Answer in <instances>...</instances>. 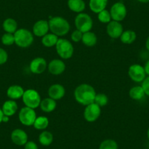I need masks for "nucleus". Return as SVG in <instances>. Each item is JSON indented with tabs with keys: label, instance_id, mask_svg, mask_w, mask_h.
<instances>
[{
	"label": "nucleus",
	"instance_id": "nucleus-8",
	"mask_svg": "<svg viewBox=\"0 0 149 149\" xmlns=\"http://www.w3.org/2000/svg\"><path fill=\"white\" fill-rule=\"evenodd\" d=\"M128 74L130 79L136 83H142L147 75L144 67L137 64L130 66L128 70Z\"/></svg>",
	"mask_w": 149,
	"mask_h": 149
},
{
	"label": "nucleus",
	"instance_id": "nucleus-25",
	"mask_svg": "<svg viewBox=\"0 0 149 149\" xmlns=\"http://www.w3.org/2000/svg\"><path fill=\"white\" fill-rule=\"evenodd\" d=\"M2 26H3V29L7 33L14 34L18 30V24L13 18H9L5 19L2 24Z\"/></svg>",
	"mask_w": 149,
	"mask_h": 149
},
{
	"label": "nucleus",
	"instance_id": "nucleus-17",
	"mask_svg": "<svg viewBox=\"0 0 149 149\" xmlns=\"http://www.w3.org/2000/svg\"><path fill=\"white\" fill-rule=\"evenodd\" d=\"M2 110L5 116H12L18 110V104L15 100H10L5 102L2 105Z\"/></svg>",
	"mask_w": 149,
	"mask_h": 149
},
{
	"label": "nucleus",
	"instance_id": "nucleus-27",
	"mask_svg": "<svg viewBox=\"0 0 149 149\" xmlns=\"http://www.w3.org/2000/svg\"><path fill=\"white\" fill-rule=\"evenodd\" d=\"M54 140V136L51 132L43 130L39 135V142L42 146H49Z\"/></svg>",
	"mask_w": 149,
	"mask_h": 149
},
{
	"label": "nucleus",
	"instance_id": "nucleus-15",
	"mask_svg": "<svg viewBox=\"0 0 149 149\" xmlns=\"http://www.w3.org/2000/svg\"><path fill=\"white\" fill-rule=\"evenodd\" d=\"M65 88L62 85L58 84H53L49 87L48 91V96L50 98L54 100H59L62 99L65 95Z\"/></svg>",
	"mask_w": 149,
	"mask_h": 149
},
{
	"label": "nucleus",
	"instance_id": "nucleus-7",
	"mask_svg": "<svg viewBox=\"0 0 149 149\" xmlns=\"http://www.w3.org/2000/svg\"><path fill=\"white\" fill-rule=\"evenodd\" d=\"M19 121L24 126H33L36 118L37 114L34 109L28 107H24L21 109L18 114Z\"/></svg>",
	"mask_w": 149,
	"mask_h": 149
},
{
	"label": "nucleus",
	"instance_id": "nucleus-38",
	"mask_svg": "<svg viewBox=\"0 0 149 149\" xmlns=\"http://www.w3.org/2000/svg\"><path fill=\"white\" fill-rule=\"evenodd\" d=\"M9 118H10L9 116H7L4 115L3 118H2V122H5V123L8 122V121H9Z\"/></svg>",
	"mask_w": 149,
	"mask_h": 149
},
{
	"label": "nucleus",
	"instance_id": "nucleus-35",
	"mask_svg": "<svg viewBox=\"0 0 149 149\" xmlns=\"http://www.w3.org/2000/svg\"><path fill=\"white\" fill-rule=\"evenodd\" d=\"M141 86L143 87L146 95L148 96L149 97V76L146 77V78H145L144 81L142 82Z\"/></svg>",
	"mask_w": 149,
	"mask_h": 149
},
{
	"label": "nucleus",
	"instance_id": "nucleus-34",
	"mask_svg": "<svg viewBox=\"0 0 149 149\" xmlns=\"http://www.w3.org/2000/svg\"><path fill=\"white\" fill-rule=\"evenodd\" d=\"M8 59V54L3 48H0V65L5 64Z\"/></svg>",
	"mask_w": 149,
	"mask_h": 149
},
{
	"label": "nucleus",
	"instance_id": "nucleus-5",
	"mask_svg": "<svg viewBox=\"0 0 149 149\" xmlns=\"http://www.w3.org/2000/svg\"><path fill=\"white\" fill-rule=\"evenodd\" d=\"M22 100L26 107L35 109L39 107L42 100L38 91L34 89H28L24 91Z\"/></svg>",
	"mask_w": 149,
	"mask_h": 149
},
{
	"label": "nucleus",
	"instance_id": "nucleus-4",
	"mask_svg": "<svg viewBox=\"0 0 149 149\" xmlns=\"http://www.w3.org/2000/svg\"><path fill=\"white\" fill-rule=\"evenodd\" d=\"M55 47L57 54L63 59H69L74 54V47L71 42L67 39H58Z\"/></svg>",
	"mask_w": 149,
	"mask_h": 149
},
{
	"label": "nucleus",
	"instance_id": "nucleus-33",
	"mask_svg": "<svg viewBox=\"0 0 149 149\" xmlns=\"http://www.w3.org/2000/svg\"><path fill=\"white\" fill-rule=\"evenodd\" d=\"M83 34H84V33H82L81 31H79V30H74L71 34V40L74 42H80V41L82 40Z\"/></svg>",
	"mask_w": 149,
	"mask_h": 149
},
{
	"label": "nucleus",
	"instance_id": "nucleus-39",
	"mask_svg": "<svg viewBox=\"0 0 149 149\" xmlns=\"http://www.w3.org/2000/svg\"><path fill=\"white\" fill-rule=\"evenodd\" d=\"M146 49H147V51L149 52V36H148V37L147 40H146Z\"/></svg>",
	"mask_w": 149,
	"mask_h": 149
},
{
	"label": "nucleus",
	"instance_id": "nucleus-3",
	"mask_svg": "<svg viewBox=\"0 0 149 149\" xmlns=\"http://www.w3.org/2000/svg\"><path fill=\"white\" fill-rule=\"evenodd\" d=\"M15 43L18 47L26 48L31 45L34 42L33 33L26 29H19L14 33Z\"/></svg>",
	"mask_w": 149,
	"mask_h": 149
},
{
	"label": "nucleus",
	"instance_id": "nucleus-29",
	"mask_svg": "<svg viewBox=\"0 0 149 149\" xmlns=\"http://www.w3.org/2000/svg\"><path fill=\"white\" fill-rule=\"evenodd\" d=\"M99 149H118V146L114 140L107 139L100 143Z\"/></svg>",
	"mask_w": 149,
	"mask_h": 149
},
{
	"label": "nucleus",
	"instance_id": "nucleus-6",
	"mask_svg": "<svg viewBox=\"0 0 149 149\" xmlns=\"http://www.w3.org/2000/svg\"><path fill=\"white\" fill-rule=\"evenodd\" d=\"M74 25L77 29L82 33H85L91 31L93 26V20L88 14L81 13L74 18Z\"/></svg>",
	"mask_w": 149,
	"mask_h": 149
},
{
	"label": "nucleus",
	"instance_id": "nucleus-26",
	"mask_svg": "<svg viewBox=\"0 0 149 149\" xmlns=\"http://www.w3.org/2000/svg\"><path fill=\"white\" fill-rule=\"evenodd\" d=\"M129 94H130L131 99H132L133 100H136V101L141 100L146 95L144 90L141 86H136L132 87L130 90Z\"/></svg>",
	"mask_w": 149,
	"mask_h": 149
},
{
	"label": "nucleus",
	"instance_id": "nucleus-37",
	"mask_svg": "<svg viewBox=\"0 0 149 149\" xmlns=\"http://www.w3.org/2000/svg\"><path fill=\"white\" fill-rule=\"evenodd\" d=\"M144 69L145 71H146V74H147L148 76H149V59L146 61V64L144 66Z\"/></svg>",
	"mask_w": 149,
	"mask_h": 149
},
{
	"label": "nucleus",
	"instance_id": "nucleus-32",
	"mask_svg": "<svg viewBox=\"0 0 149 149\" xmlns=\"http://www.w3.org/2000/svg\"><path fill=\"white\" fill-rule=\"evenodd\" d=\"M2 42L3 45H12L15 43V37H14V34H11V33H5L2 35Z\"/></svg>",
	"mask_w": 149,
	"mask_h": 149
},
{
	"label": "nucleus",
	"instance_id": "nucleus-41",
	"mask_svg": "<svg viewBox=\"0 0 149 149\" xmlns=\"http://www.w3.org/2000/svg\"><path fill=\"white\" fill-rule=\"evenodd\" d=\"M137 1L141 3H148L149 2V0H137Z\"/></svg>",
	"mask_w": 149,
	"mask_h": 149
},
{
	"label": "nucleus",
	"instance_id": "nucleus-23",
	"mask_svg": "<svg viewBox=\"0 0 149 149\" xmlns=\"http://www.w3.org/2000/svg\"><path fill=\"white\" fill-rule=\"evenodd\" d=\"M58 37L53 33L46 34L42 37V44L46 48H51L56 46L58 40Z\"/></svg>",
	"mask_w": 149,
	"mask_h": 149
},
{
	"label": "nucleus",
	"instance_id": "nucleus-2",
	"mask_svg": "<svg viewBox=\"0 0 149 149\" xmlns=\"http://www.w3.org/2000/svg\"><path fill=\"white\" fill-rule=\"evenodd\" d=\"M48 24L51 33L58 37L66 35L70 30V25L68 21L61 16L53 17L49 20Z\"/></svg>",
	"mask_w": 149,
	"mask_h": 149
},
{
	"label": "nucleus",
	"instance_id": "nucleus-16",
	"mask_svg": "<svg viewBox=\"0 0 149 149\" xmlns=\"http://www.w3.org/2000/svg\"><path fill=\"white\" fill-rule=\"evenodd\" d=\"M65 69V64L61 59H53L48 64V71L54 75H59L62 74Z\"/></svg>",
	"mask_w": 149,
	"mask_h": 149
},
{
	"label": "nucleus",
	"instance_id": "nucleus-28",
	"mask_svg": "<svg viewBox=\"0 0 149 149\" xmlns=\"http://www.w3.org/2000/svg\"><path fill=\"white\" fill-rule=\"evenodd\" d=\"M49 125V120L45 116L37 117L34 121V129L37 130H45Z\"/></svg>",
	"mask_w": 149,
	"mask_h": 149
},
{
	"label": "nucleus",
	"instance_id": "nucleus-14",
	"mask_svg": "<svg viewBox=\"0 0 149 149\" xmlns=\"http://www.w3.org/2000/svg\"><path fill=\"white\" fill-rule=\"evenodd\" d=\"M11 140L17 146H24L28 142V134L24 130L15 129L11 133Z\"/></svg>",
	"mask_w": 149,
	"mask_h": 149
},
{
	"label": "nucleus",
	"instance_id": "nucleus-11",
	"mask_svg": "<svg viewBox=\"0 0 149 149\" xmlns=\"http://www.w3.org/2000/svg\"><path fill=\"white\" fill-rule=\"evenodd\" d=\"M123 31L124 29H123L122 24L118 21H111L107 24V34L113 39H117L121 37Z\"/></svg>",
	"mask_w": 149,
	"mask_h": 149
},
{
	"label": "nucleus",
	"instance_id": "nucleus-40",
	"mask_svg": "<svg viewBox=\"0 0 149 149\" xmlns=\"http://www.w3.org/2000/svg\"><path fill=\"white\" fill-rule=\"evenodd\" d=\"M3 116H4L3 112H2V109L0 108V124L2 122V118H3Z\"/></svg>",
	"mask_w": 149,
	"mask_h": 149
},
{
	"label": "nucleus",
	"instance_id": "nucleus-19",
	"mask_svg": "<svg viewBox=\"0 0 149 149\" xmlns=\"http://www.w3.org/2000/svg\"><path fill=\"white\" fill-rule=\"evenodd\" d=\"M108 0H89V8L93 13H97L105 10Z\"/></svg>",
	"mask_w": 149,
	"mask_h": 149
},
{
	"label": "nucleus",
	"instance_id": "nucleus-21",
	"mask_svg": "<svg viewBox=\"0 0 149 149\" xmlns=\"http://www.w3.org/2000/svg\"><path fill=\"white\" fill-rule=\"evenodd\" d=\"M56 101L50 98V97L45 98L41 100L40 104L41 110L45 113H51L54 110H55V109L56 108Z\"/></svg>",
	"mask_w": 149,
	"mask_h": 149
},
{
	"label": "nucleus",
	"instance_id": "nucleus-18",
	"mask_svg": "<svg viewBox=\"0 0 149 149\" xmlns=\"http://www.w3.org/2000/svg\"><path fill=\"white\" fill-rule=\"evenodd\" d=\"M24 93V89L22 88V86L19 85H13L8 88L7 95L10 100H15L22 98Z\"/></svg>",
	"mask_w": 149,
	"mask_h": 149
},
{
	"label": "nucleus",
	"instance_id": "nucleus-42",
	"mask_svg": "<svg viewBox=\"0 0 149 149\" xmlns=\"http://www.w3.org/2000/svg\"><path fill=\"white\" fill-rule=\"evenodd\" d=\"M147 137H148V140H149V127H148V130H147Z\"/></svg>",
	"mask_w": 149,
	"mask_h": 149
},
{
	"label": "nucleus",
	"instance_id": "nucleus-24",
	"mask_svg": "<svg viewBox=\"0 0 149 149\" xmlns=\"http://www.w3.org/2000/svg\"><path fill=\"white\" fill-rule=\"evenodd\" d=\"M136 38H137V34L135 31L132 30H127V31H123L122 34L120 37L121 42L127 45L133 43L136 40Z\"/></svg>",
	"mask_w": 149,
	"mask_h": 149
},
{
	"label": "nucleus",
	"instance_id": "nucleus-13",
	"mask_svg": "<svg viewBox=\"0 0 149 149\" xmlns=\"http://www.w3.org/2000/svg\"><path fill=\"white\" fill-rule=\"evenodd\" d=\"M49 29L48 21L45 20H39L34 24L32 28V33L34 35L39 37H42L48 34Z\"/></svg>",
	"mask_w": 149,
	"mask_h": 149
},
{
	"label": "nucleus",
	"instance_id": "nucleus-9",
	"mask_svg": "<svg viewBox=\"0 0 149 149\" xmlns=\"http://www.w3.org/2000/svg\"><path fill=\"white\" fill-rule=\"evenodd\" d=\"M101 114V107L93 102L86 106L84 112V117L88 122H94L97 121Z\"/></svg>",
	"mask_w": 149,
	"mask_h": 149
},
{
	"label": "nucleus",
	"instance_id": "nucleus-12",
	"mask_svg": "<svg viewBox=\"0 0 149 149\" xmlns=\"http://www.w3.org/2000/svg\"><path fill=\"white\" fill-rule=\"evenodd\" d=\"M48 64L46 60L42 57H37L30 62L29 69L34 74H42L46 70Z\"/></svg>",
	"mask_w": 149,
	"mask_h": 149
},
{
	"label": "nucleus",
	"instance_id": "nucleus-30",
	"mask_svg": "<svg viewBox=\"0 0 149 149\" xmlns=\"http://www.w3.org/2000/svg\"><path fill=\"white\" fill-rule=\"evenodd\" d=\"M94 102L98 104L100 107H104V106L107 105V103H108V97L106 94H102V93H99V94H96Z\"/></svg>",
	"mask_w": 149,
	"mask_h": 149
},
{
	"label": "nucleus",
	"instance_id": "nucleus-1",
	"mask_svg": "<svg viewBox=\"0 0 149 149\" xmlns=\"http://www.w3.org/2000/svg\"><path fill=\"white\" fill-rule=\"evenodd\" d=\"M95 89L89 84H83L76 87L74 91L75 100L83 105H88L94 102L96 97Z\"/></svg>",
	"mask_w": 149,
	"mask_h": 149
},
{
	"label": "nucleus",
	"instance_id": "nucleus-22",
	"mask_svg": "<svg viewBox=\"0 0 149 149\" xmlns=\"http://www.w3.org/2000/svg\"><path fill=\"white\" fill-rule=\"evenodd\" d=\"M83 43L87 47H94L97 42V37L95 33L89 31L83 34Z\"/></svg>",
	"mask_w": 149,
	"mask_h": 149
},
{
	"label": "nucleus",
	"instance_id": "nucleus-31",
	"mask_svg": "<svg viewBox=\"0 0 149 149\" xmlns=\"http://www.w3.org/2000/svg\"><path fill=\"white\" fill-rule=\"evenodd\" d=\"M98 19L102 24H108L111 21L112 18L110 12L107 10H104L98 13Z\"/></svg>",
	"mask_w": 149,
	"mask_h": 149
},
{
	"label": "nucleus",
	"instance_id": "nucleus-20",
	"mask_svg": "<svg viewBox=\"0 0 149 149\" xmlns=\"http://www.w3.org/2000/svg\"><path fill=\"white\" fill-rule=\"evenodd\" d=\"M67 5L70 10L77 13H83L86 8V3L84 0H68Z\"/></svg>",
	"mask_w": 149,
	"mask_h": 149
},
{
	"label": "nucleus",
	"instance_id": "nucleus-10",
	"mask_svg": "<svg viewBox=\"0 0 149 149\" xmlns=\"http://www.w3.org/2000/svg\"><path fill=\"white\" fill-rule=\"evenodd\" d=\"M110 15L113 21H122L127 15V10L123 2H118L113 4L110 10Z\"/></svg>",
	"mask_w": 149,
	"mask_h": 149
},
{
	"label": "nucleus",
	"instance_id": "nucleus-36",
	"mask_svg": "<svg viewBox=\"0 0 149 149\" xmlns=\"http://www.w3.org/2000/svg\"><path fill=\"white\" fill-rule=\"evenodd\" d=\"M24 149H38V146L34 142L28 141L24 145Z\"/></svg>",
	"mask_w": 149,
	"mask_h": 149
}]
</instances>
